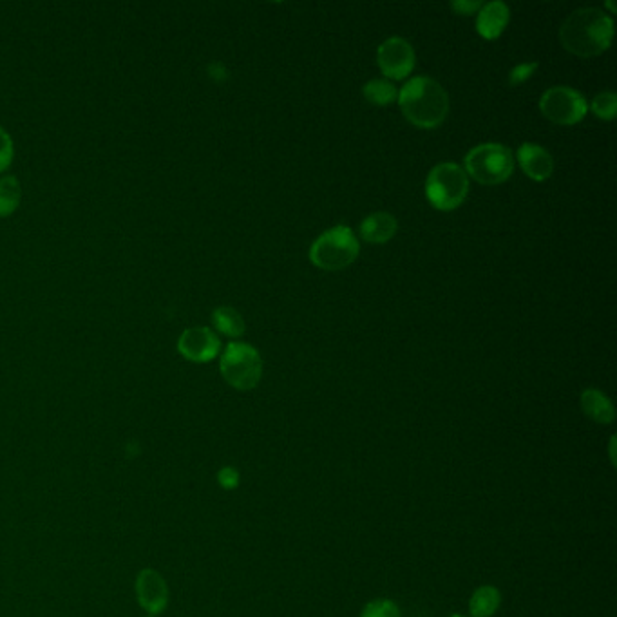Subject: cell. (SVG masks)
<instances>
[{"label":"cell","instance_id":"obj_15","mask_svg":"<svg viewBox=\"0 0 617 617\" xmlns=\"http://www.w3.org/2000/svg\"><path fill=\"white\" fill-rule=\"evenodd\" d=\"M502 603L500 590L493 585H484L475 590L473 598L469 601V612L473 617H491L496 614Z\"/></svg>","mask_w":617,"mask_h":617},{"label":"cell","instance_id":"obj_24","mask_svg":"<svg viewBox=\"0 0 617 617\" xmlns=\"http://www.w3.org/2000/svg\"><path fill=\"white\" fill-rule=\"evenodd\" d=\"M218 480L225 489H236L239 484V473L234 467H223L219 471Z\"/></svg>","mask_w":617,"mask_h":617},{"label":"cell","instance_id":"obj_8","mask_svg":"<svg viewBox=\"0 0 617 617\" xmlns=\"http://www.w3.org/2000/svg\"><path fill=\"white\" fill-rule=\"evenodd\" d=\"M380 71L391 80H404L415 69V49L406 38L391 37L380 44L377 51Z\"/></svg>","mask_w":617,"mask_h":617},{"label":"cell","instance_id":"obj_1","mask_svg":"<svg viewBox=\"0 0 617 617\" xmlns=\"http://www.w3.org/2000/svg\"><path fill=\"white\" fill-rule=\"evenodd\" d=\"M614 38V20L599 8H581L570 13L560 28V42L570 55L598 57L605 53Z\"/></svg>","mask_w":617,"mask_h":617},{"label":"cell","instance_id":"obj_18","mask_svg":"<svg viewBox=\"0 0 617 617\" xmlns=\"http://www.w3.org/2000/svg\"><path fill=\"white\" fill-rule=\"evenodd\" d=\"M20 183L13 176L0 178V218H8L19 209Z\"/></svg>","mask_w":617,"mask_h":617},{"label":"cell","instance_id":"obj_2","mask_svg":"<svg viewBox=\"0 0 617 617\" xmlns=\"http://www.w3.org/2000/svg\"><path fill=\"white\" fill-rule=\"evenodd\" d=\"M400 111L420 129H437L449 114V96L435 78L415 76L399 91Z\"/></svg>","mask_w":617,"mask_h":617},{"label":"cell","instance_id":"obj_11","mask_svg":"<svg viewBox=\"0 0 617 617\" xmlns=\"http://www.w3.org/2000/svg\"><path fill=\"white\" fill-rule=\"evenodd\" d=\"M522 171L534 181L549 180L554 172V160L551 152L538 143H522L516 152Z\"/></svg>","mask_w":617,"mask_h":617},{"label":"cell","instance_id":"obj_16","mask_svg":"<svg viewBox=\"0 0 617 617\" xmlns=\"http://www.w3.org/2000/svg\"><path fill=\"white\" fill-rule=\"evenodd\" d=\"M212 324L219 333L227 335L230 339H238L245 333V321L238 310L230 306H219L212 312Z\"/></svg>","mask_w":617,"mask_h":617},{"label":"cell","instance_id":"obj_14","mask_svg":"<svg viewBox=\"0 0 617 617\" xmlns=\"http://www.w3.org/2000/svg\"><path fill=\"white\" fill-rule=\"evenodd\" d=\"M581 409L587 417L592 418L598 424H612L616 418L612 400L608 399L603 391L594 390V388L581 393Z\"/></svg>","mask_w":617,"mask_h":617},{"label":"cell","instance_id":"obj_4","mask_svg":"<svg viewBox=\"0 0 617 617\" xmlns=\"http://www.w3.org/2000/svg\"><path fill=\"white\" fill-rule=\"evenodd\" d=\"M467 178L482 185H500L511 178L514 171L513 151L502 143H480L464 158Z\"/></svg>","mask_w":617,"mask_h":617},{"label":"cell","instance_id":"obj_22","mask_svg":"<svg viewBox=\"0 0 617 617\" xmlns=\"http://www.w3.org/2000/svg\"><path fill=\"white\" fill-rule=\"evenodd\" d=\"M13 142H11L10 134L6 133L2 127H0V172L6 171L13 162Z\"/></svg>","mask_w":617,"mask_h":617},{"label":"cell","instance_id":"obj_9","mask_svg":"<svg viewBox=\"0 0 617 617\" xmlns=\"http://www.w3.org/2000/svg\"><path fill=\"white\" fill-rule=\"evenodd\" d=\"M219 350L221 341L218 335L205 326L185 330L178 341V352L190 362H210L218 357Z\"/></svg>","mask_w":617,"mask_h":617},{"label":"cell","instance_id":"obj_5","mask_svg":"<svg viewBox=\"0 0 617 617\" xmlns=\"http://www.w3.org/2000/svg\"><path fill=\"white\" fill-rule=\"evenodd\" d=\"M469 194V178L466 171L456 163H438L428 174L426 198L437 210H455L466 201Z\"/></svg>","mask_w":617,"mask_h":617},{"label":"cell","instance_id":"obj_7","mask_svg":"<svg viewBox=\"0 0 617 617\" xmlns=\"http://www.w3.org/2000/svg\"><path fill=\"white\" fill-rule=\"evenodd\" d=\"M540 111L552 124H580L589 111V104L580 91L567 86L547 89L540 98Z\"/></svg>","mask_w":617,"mask_h":617},{"label":"cell","instance_id":"obj_19","mask_svg":"<svg viewBox=\"0 0 617 617\" xmlns=\"http://www.w3.org/2000/svg\"><path fill=\"white\" fill-rule=\"evenodd\" d=\"M590 109H592V113L598 116L599 120L612 122L617 116L616 93H612V91H603V93L594 96L592 102H590Z\"/></svg>","mask_w":617,"mask_h":617},{"label":"cell","instance_id":"obj_25","mask_svg":"<svg viewBox=\"0 0 617 617\" xmlns=\"http://www.w3.org/2000/svg\"><path fill=\"white\" fill-rule=\"evenodd\" d=\"M607 8L608 10L612 11V13H616V6H614L612 2H607Z\"/></svg>","mask_w":617,"mask_h":617},{"label":"cell","instance_id":"obj_10","mask_svg":"<svg viewBox=\"0 0 617 617\" xmlns=\"http://www.w3.org/2000/svg\"><path fill=\"white\" fill-rule=\"evenodd\" d=\"M136 596L151 616L162 614L169 603V587L162 574L154 569H143L136 578Z\"/></svg>","mask_w":617,"mask_h":617},{"label":"cell","instance_id":"obj_6","mask_svg":"<svg viewBox=\"0 0 617 617\" xmlns=\"http://www.w3.org/2000/svg\"><path fill=\"white\" fill-rule=\"evenodd\" d=\"M219 370L234 390L250 391L261 380L263 361L254 346L247 342H230L221 355Z\"/></svg>","mask_w":617,"mask_h":617},{"label":"cell","instance_id":"obj_20","mask_svg":"<svg viewBox=\"0 0 617 617\" xmlns=\"http://www.w3.org/2000/svg\"><path fill=\"white\" fill-rule=\"evenodd\" d=\"M361 617H400V608L391 599H373L362 608Z\"/></svg>","mask_w":617,"mask_h":617},{"label":"cell","instance_id":"obj_12","mask_svg":"<svg viewBox=\"0 0 617 617\" xmlns=\"http://www.w3.org/2000/svg\"><path fill=\"white\" fill-rule=\"evenodd\" d=\"M511 20V11L505 2H487L476 13V31L485 40H494L504 33Z\"/></svg>","mask_w":617,"mask_h":617},{"label":"cell","instance_id":"obj_17","mask_svg":"<svg viewBox=\"0 0 617 617\" xmlns=\"http://www.w3.org/2000/svg\"><path fill=\"white\" fill-rule=\"evenodd\" d=\"M362 95L370 104L386 107L399 98V89L386 78H375L362 87Z\"/></svg>","mask_w":617,"mask_h":617},{"label":"cell","instance_id":"obj_26","mask_svg":"<svg viewBox=\"0 0 617 617\" xmlns=\"http://www.w3.org/2000/svg\"><path fill=\"white\" fill-rule=\"evenodd\" d=\"M451 617H466V616H451Z\"/></svg>","mask_w":617,"mask_h":617},{"label":"cell","instance_id":"obj_13","mask_svg":"<svg viewBox=\"0 0 617 617\" xmlns=\"http://www.w3.org/2000/svg\"><path fill=\"white\" fill-rule=\"evenodd\" d=\"M399 223L390 212H373L370 216L362 219L359 234L366 243L382 245L395 238Z\"/></svg>","mask_w":617,"mask_h":617},{"label":"cell","instance_id":"obj_3","mask_svg":"<svg viewBox=\"0 0 617 617\" xmlns=\"http://www.w3.org/2000/svg\"><path fill=\"white\" fill-rule=\"evenodd\" d=\"M361 254L359 239L352 228L337 225L323 232L310 247V261L321 270L337 272L353 265Z\"/></svg>","mask_w":617,"mask_h":617},{"label":"cell","instance_id":"obj_21","mask_svg":"<svg viewBox=\"0 0 617 617\" xmlns=\"http://www.w3.org/2000/svg\"><path fill=\"white\" fill-rule=\"evenodd\" d=\"M536 69H538L536 62H525V64L513 67L509 73V86H522L523 82H527L534 75Z\"/></svg>","mask_w":617,"mask_h":617},{"label":"cell","instance_id":"obj_23","mask_svg":"<svg viewBox=\"0 0 617 617\" xmlns=\"http://www.w3.org/2000/svg\"><path fill=\"white\" fill-rule=\"evenodd\" d=\"M482 6H484L482 2H471V0H455V2H451L453 11L458 13V15H464V17H469V15H473V13H478Z\"/></svg>","mask_w":617,"mask_h":617}]
</instances>
